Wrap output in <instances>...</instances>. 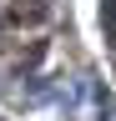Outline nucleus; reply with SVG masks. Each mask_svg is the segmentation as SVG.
<instances>
[{
	"label": "nucleus",
	"instance_id": "nucleus-1",
	"mask_svg": "<svg viewBox=\"0 0 116 121\" xmlns=\"http://www.w3.org/2000/svg\"><path fill=\"white\" fill-rule=\"evenodd\" d=\"M101 25H106V40L116 45V0H106V5H101Z\"/></svg>",
	"mask_w": 116,
	"mask_h": 121
}]
</instances>
